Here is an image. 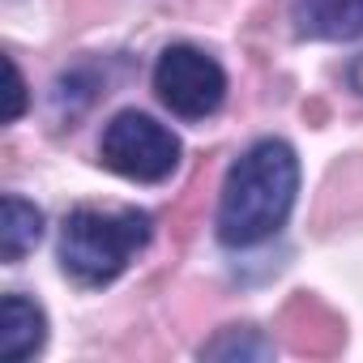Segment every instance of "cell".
<instances>
[{
	"label": "cell",
	"instance_id": "6da1fadb",
	"mask_svg": "<svg viewBox=\"0 0 363 363\" xmlns=\"http://www.w3.org/2000/svg\"><path fill=\"white\" fill-rule=\"evenodd\" d=\"M295 193H299L295 150L274 137L257 141L227 171L218 197V240L227 248H257L274 240L295 210Z\"/></svg>",
	"mask_w": 363,
	"mask_h": 363
},
{
	"label": "cell",
	"instance_id": "7a4b0ae2",
	"mask_svg": "<svg viewBox=\"0 0 363 363\" xmlns=\"http://www.w3.org/2000/svg\"><path fill=\"white\" fill-rule=\"evenodd\" d=\"M154 223L145 210H94L82 206L60 227V265L82 286L116 282L128 261L150 244Z\"/></svg>",
	"mask_w": 363,
	"mask_h": 363
},
{
	"label": "cell",
	"instance_id": "3957f363",
	"mask_svg": "<svg viewBox=\"0 0 363 363\" xmlns=\"http://www.w3.org/2000/svg\"><path fill=\"white\" fill-rule=\"evenodd\" d=\"M179 154H184L179 137L145 111H120L99 141L103 167H111L124 179H137V184H162L179 167Z\"/></svg>",
	"mask_w": 363,
	"mask_h": 363
},
{
	"label": "cell",
	"instance_id": "277c9868",
	"mask_svg": "<svg viewBox=\"0 0 363 363\" xmlns=\"http://www.w3.org/2000/svg\"><path fill=\"white\" fill-rule=\"evenodd\" d=\"M154 94L179 120H206L227 99V73L193 43H171L154 65Z\"/></svg>",
	"mask_w": 363,
	"mask_h": 363
},
{
	"label": "cell",
	"instance_id": "5b68a950",
	"mask_svg": "<svg viewBox=\"0 0 363 363\" xmlns=\"http://www.w3.org/2000/svg\"><path fill=\"white\" fill-rule=\"evenodd\" d=\"M43 342H48V316L35 299L26 295L0 299V359H9V363L35 359Z\"/></svg>",
	"mask_w": 363,
	"mask_h": 363
},
{
	"label": "cell",
	"instance_id": "8992f818",
	"mask_svg": "<svg viewBox=\"0 0 363 363\" xmlns=\"http://www.w3.org/2000/svg\"><path fill=\"white\" fill-rule=\"evenodd\" d=\"M295 30L303 39H359L363 35V0H295Z\"/></svg>",
	"mask_w": 363,
	"mask_h": 363
},
{
	"label": "cell",
	"instance_id": "52a82bcc",
	"mask_svg": "<svg viewBox=\"0 0 363 363\" xmlns=\"http://www.w3.org/2000/svg\"><path fill=\"white\" fill-rule=\"evenodd\" d=\"M39 240H43V214L22 197H5V206H0V257L13 265Z\"/></svg>",
	"mask_w": 363,
	"mask_h": 363
},
{
	"label": "cell",
	"instance_id": "ba28073f",
	"mask_svg": "<svg viewBox=\"0 0 363 363\" xmlns=\"http://www.w3.org/2000/svg\"><path fill=\"white\" fill-rule=\"evenodd\" d=\"M201 354H214V359H218V354H274V346H269V342H231V346H227V342H214V346H206Z\"/></svg>",
	"mask_w": 363,
	"mask_h": 363
},
{
	"label": "cell",
	"instance_id": "9c48e42d",
	"mask_svg": "<svg viewBox=\"0 0 363 363\" xmlns=\"http://www.w3.org/2000/svg\"><path fill=\"white\" fill-rule=\"evenodd\" d=\"M22 107H26V86H22L18 65L9 60V120H18V116H22Z\"/></svg>",
	"mask_w": 363,
	"mask_h": 363
},
{
	"label": "cell",
	"instance_id": "30bf717a",
	"mask_svg": "<svg viewBox=\"0 0 363 363\" xmlns=\"http://www.w3.org/2000/svg\"><path fill=\"white\" fill-rule=\"evenodd\" d=\"M350 86H354V90L363 94V56H359V60L350 65Z\"/></svg>",
	"mask_w": 363,
	"mask_h": 363
}]
</instances>
